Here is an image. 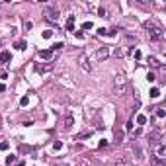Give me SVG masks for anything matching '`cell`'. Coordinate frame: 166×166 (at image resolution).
<instances>
[{
    "label": "cell",
    "mask_w": 166,
    "mask_h": 166,
    "mask_svg": "<svg viewBox=\"0 0 166 166\" xmlns=\"http://www.w3.org/2000/svg\"><path fill=\"white\" fill-rule=\"evenodd\" d=\"M145 26H147V29H149V35H150V39H153V41H160V39H162L160 27H156L154 24H150V22H147Z\"/></svg>",
    "instance_id": "1"
},
{
    "label": "cell",
    "mask_w": 166,
    "mask_h": 166,
    "mask_svg": "<svg viewBox=\"0 0 166 166\" xmlns=\"http://www.w3.org/2000/svg\"><path fill=\"white\" fill-rule=\"evenodd\" d=\"M47 18H49V20H53V22L59 20V10L55 8V6H49V8H47Z\"/></svg>",
    "instance_id": "2"
},
{
    "label": "cell",
    "mask_w": 166,
    "mask_h": 166,
    "mask_svg": "<svg viewBox=\"0 0 166 166\" xmlns=\"http://www.w3.org/2000/svg\"><path fill=\"white\" fill-rule=\"evenodd\" d=\"M10 59H12V55H10V51H0V63H2V65H6V63H10Z\"/></svg>",
    "instance_id": "3"
},
{
    "label": "cell",
    "mask_w": 166,
    "mask_h": 166,
    "mask_svg": "<svg viewBox=\"0 0 166 166\" xmlns=\"http://www.w3.org/2000/svg\"><path fill=\"white\" fill-rule=\"evenodd\" d=\"M39 59H45V61L53 59V51H51V49H45V51H39Z\"/></svg>",
    "instance_id": "4"
},
{
    "label": "cell",
    "mask_w": 166,
    "mask_h": 166,
    "mask_svg": "<svg viewBox=\"0 0 166 166\" xmlns=\"http://www.w3.org/2000/svg\"><path fill=\"white\" fill-rule=\"evenodd\" d=\"M66 31H70V33H72V31H74V16H70L69 20H66Z\"/></svg>",
    "instance_id": "5"
},
{
    "label": "cell",
    "mask_w": 166,
    "mask_h": 166,
    "mask_svg": "<svg viewBox=\"0 0 166 166\" xmlns=\"http://www.w3.org/2000/svg\"><path fill=\"white\" fill-rule=\"evenodd\" d=\"M108 55H109V51H108V49H105V47L98 49V53H96V57H98V59H105V57H108Z\"/></svg>",
    "instance_id": "6"
},
{
    "label": "cell",
    "mask_w": 166,
    "mask_h": 166,
    "mask_svg": "<svg viewBox=\"0 0 166 166\" xmlns=\"http://www.w3.org/2000/svg\"><path fill=\"white\" fill-rule=\"evenodd\" d=\"M123 86H125V78H123L121 74L115 78V88H119V90H123Z\"/></svg>",
    "instance_id": "7"
},
{
    "label": "cell",
    "mask_w": 166,
    "mask_h": 166,
    "mask_svg": "<svg viewBox=\"0 0 166 166\" xmlns=\"http://www.w3.org/2000/svg\"><path fill=\"white\" fill-rule=\"evenodd\" d=\"M14 47H16L18 51H24V49L27 47V43H26V41H16V45H14Z\"/></svg>",
    "instance_id": "8"
},
{
    "label": "cell",
    "mask_w": 166,
    "mask_h": 166,
    "mask_svg": "<svg viewBox=\"0 0 166 166\" xmlns=\"http://www.w3.org/2000/svg\"><path fill=\"white\" fill-rule=\"evenodd\" d=\"M158 96H160V88H150V98L154 100V98H158Z\"/></svg>",
    "instance_id": "9"
},
{
    "label": "cell",
    "mask_w": 166,
    "mask_h": 166,
    "mask_svg": "<svg viewBox=\"0 0 166 166\" xmlns=\"http://www.w3.org/2000/svg\"><path fill=\"white\" fill-rule=\"evenodd\" d=\"M164 115H166L164 108H156V117H158V119H164Z\"/></svg>",
    "instance_id": "10"
},
{
    "label": "cell",
    "mask_w": 166,
    "mask_h": 166,
    "mask_svg": "<svg viewBox=\"0 0 166 166\" xmlns=\"http://www.w3.org/2000/svg\"><path fill=\"white\" fill-rule=\"evenodd\" d=\"M61 47H65V43H63V41H57V43H55V45H51V51L55 53V51H57V49H61Z\"/></svg>",
    "instance_id": "11"
},
{
    "label": "cell",
    "mask_w": 166,
    "mask_h": 166,
    "mask_svg": "<svg viewBox=\"0 0 166 166\" xmlns=\"http://www.w3.org/2000/svg\"><path fill=\"white\" fill-rule=\"evenodd\" d=\"M14 162H16V154H8V156H6V164H14Z\"/></svg>",
    "instance_id": "12"
},
{
    "label": "cell",
    "mask_w": 166,
    "mask_h": 166,
    "mask_svg": "<svg viewBox=\"0 0 166 166\" xmlns=\"http://www.w3.org/2000/svg\"><path fill=\"white\" fill-rule=\"evenodd\" d=\"M92 27H94V24H92V22H88V20L82 24V31H84V29H92Z\"/></svg>",
    "instance_id": "13"
},
{
    "label": "cell",
    "mask_w": 166,
    "mask_h": 166,
    "mask_svg": "<svg viewBox=\"0 0 166 166\" xmlns=\"http://www.w3.org/2000/svg\"><path fill=\"white\" fill-rule=\"evenodd\" d=\"M63 149V143L61 141H55V143H53V150H61Z\"/></svg>",
    "instance_id": "14"
},
{
    "label": "cell",
    "mask_w": 166,
    "mask_h": 166,
    "mask_svg": "<svg viewBox=\"0 0 166 166\" xmlns=\"http://www.w3.org/2000/svg\"><path fill=\"white\" fill-rule=\"evenodd\" d=\"M137 123H139V125H145V123H147V117H145V115H137Z\"/></svg>",
    "instance_id": "15"
},
{
    "label": "cell",
    "mask_w": 166,
    "mask_h": 166,
    "mask_svg": "<svg viewBox=\"0 0 166 166\" xmlns=\"http://www.w3.org/2000/svg\"><path fill=\"white\" fill-rule=\"evenodd\" d=\"M147 80H149V82H154V80H156L154 72H147Z\"/></svg>",
    "instance_id": "16"
},
{
    "label": "cell",
    "mask_w": 166,
    "mask_h": 166,
    "mask_svg": "<svg viewBox=\"0 0 166 166\" xmlns=\"http://www.w3.org/2000/svg\"><path fill=\"white\" fill-rule=\"evenodd\" d=\"M166 153V147L164 145H160V147H158V158H162V154Z\"/></svg>",
    "instance_id": "17"
},
{
    "label": "cell",
    "mask_w": 166,
    "mask_h": 166,
    "mask_svg": "<svg viewBox=\"0 0 166 166\" xmlns=\"http://www.w3.org/2000/svg\"><path fill=\"white\" fill-rule=\"evenodd\" d=\"M27 104H29V98H27V96H24L22 100H20V105H24V108H26Z\"/></svg>",
    "instance_id": "18"
},
{
    "label": "cell",
    "mask_w": 166,
    "mask_h": 166,
    "mask_svg": "<svg viewBox=\"0 0 166 166\" xmlns=\"http://www.w3.org/2000/svg\"><path fill=\"white\" fill-rule=\"evenodd\" d=\"M72 123H74V119L70 117V114H69V115H66V127H70V125H72Z\"/></svg>",
    "instance_id": "19"
},
{
    "label": "cell",
    "mask_w": 166,
    "mask_h": 166,
    "mask_svg": "<svg viewBox=\"0 0 166 166\" xmlns=\"http://www.w3.org/2000/svg\"><path fill=\"white\" fill-rule=\"evenodd\" d=\"M51 35H53V31H51V29H45V31H43V37H45V39H49Z\"/></svg>",
    "instance_id": "20"
},
{
    "label": "cell",
    "mask_w": 166,
    "mask_h": 166,
    "mask_svg": "<svg viewBox=\"0 0 166 166\" xmlns=\"http://www.w3.org/2000/svg\"><path fill=\"white\" fill-rule=\"evenodd\" d=\"M74 37H76V39H84V33H82V31H74Z\"/></svg>",
    "instance_id": "21"
},
{
    "label": "cell",
    "mask_w": 166,
    "mask_h": 166,
    "mask_svg": "<svg viewBox=\"0 0 166 166\" xmlns=\"http://www.w3.org/2000/svg\"><path fill=\"white\" fill-rule=\"evenodd\" d=\"M135 59H137V61H141V59H143V53H141L139 49H137V51H135Z\"/></svg>",
    "instance_id": "22"
},
{
    "label": "cell",
    "mask_w": 166,
    "mask_h": 166,
    "mask_svg": "<svg viewBox=\"0 0 166 166\" xmlns=\"http://www.w3.org/2000/svg\"><path fill=\"white\" fill-rule=\"evenodd\" d=\"M8 147H10L8 143H0V150H8Z\"/></svg>",
    "instance_id": "23"
},
{
    "label": "cell",
    "mask_w": 166,
    "mask_h": 166,
    "mask_svg": "<svg viewBox=\"0 0 166 166\" xmlns=\"http://www.w3.org/2000/svg\"><path fill=\"white\" fill-rule=\"evenodd\" d=\"M108 33V29H104V27H100V29H98V35H105Z\"/></svg>",
    "instance_id": "24"
},
{
    "label": "cell",
    "mask_w": 166,
    "mask_h": 166,
    "mask_svg": "<svg viewBox=\"0 0 166 166\" xmlns=\"http://www.w3.org/2000/svg\"><path fill=\"white\" fill-rule=\"evenodd\" d=\"M6 90V86H4V84H0V92H4Z\"/></svg>",
    "instance_id": "25"
},
{
    "label": "cell",
    "mask_w": 166,
    "mask_h": 166,
    "mask_svg": "<svg viewBox=\"0 0 166 166\" xmlns=\"http://www.w3.org/2000/svg\"><path fill=\"white\" fill-rule=\"evenodd\" d=\"M16 166H26V162H18V164Z\"/></svg>",
    "instance_id": "26"
}]
</instances>
